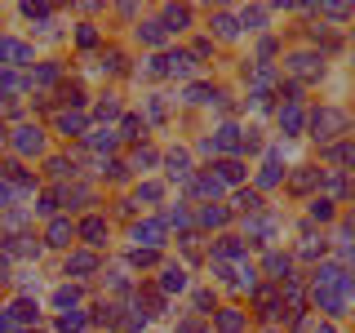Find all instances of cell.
<instances>
[{
	"label": "cell",
	"instance_id": "6da1fadb",
	"mask_svg": "<svg viewBox=\"0 0 355 333\" xmlns=\"http://www.w3.org/2000/svg\"><path fill=\"white\" fill-rule=\"evenodd\" d=\"M306 129H311V138H315V142L333 147V142H342V133H351V116H347L342 107L324 103V107H315V111L306 116Z\"/></svg>",
	"mask_w": 355,
	"mask_h": 333
},
{
	"label": "cell",
	"instance_id": "7a4b0ae2",
	"mask_svg": "<svg viewBox=\"0 0 355 333\" xmlns=\"http://www.w3.org/2000/svg\"><path fill=\"white\" fill-rule=\"evenodd\" d=\"M284 71L293 76V85L297 80H320V76H324V53L320 49H293V53H284Z\"/></svg>",
	"mask_w": 355,
	"mask_h": 333
},
{
	"label": "cell",
	"instance_id": "3957f363",
	"mask_svg": "<svg viewBox=\"0 0 355 333\" xmlns=\"http://www.w3.org/2000/svg\"><path fill=\"white\" fill-rule=\"evenodd\" d=\"M133 249H151V253H160L164 249V240H169V227H164L160 218H147V222H133Z\"/></svg>",
	"mask_w": 355,
	"mask_h": 333
},
{
	"label": "cell",
	"instance_id": "277c9868",
	"mask_svg": "<svg viewBox=\"0 0 355 333\" xmlns=\"http://www.w3.org/2000/svg\"><path fill=\"white\" fill-rule=\"evenodd\" d=\"M320 178H324V169H320V164H297V169L288 173V196H311V191H320Z\"/></svg>",
	"mask_w": 355,
	"mask_h": 333
},
{
	"label": "cell",
	"instance_id": "5b68a950",
	"mask_svg": "<svg viewBox=\"0 0 355 333\" xmlns=\"http://www.w3.org/2000/svg\"><path fill=\"white\" fill-rule=\"evenodd\" d=\"M76 236H80L89 249H103L107 236H111V227H107V218H103V214H89V218L76 222Z\"/></svg>",
	"mask_w": 355,
	"mask_h": 333
},
{
	"label": "cell",
	"instance_id": "8992f818",
	"mask_svg": "<svg viewBox=\"0 0 355 333\" xmlns=\"http://www.w3.org/2000/svg\"><path fill=\"white\" fill-rule=\"evenodd\" d=\"M324 164H329V169H338V173H351L355 178V142L342 138V142H333V147H324Z\"/></svg>",
	"mask_w": 355,
	"mask_h": 333
},
{
	"label": "cell",
	"instance_id": "52a82bcc",
	"mask_svg": "<svg viewBox=\"0 0 355 333\" xmlns=\"http://www.w3.org/2000/svg\"><path fill=\"white\" fill-rule=\"evenodd\" d=\"M0 62L9 67V71H18V67L31 62V44L18 40V36H0Z\"/></svg>",
	"mask_w": 355,
	"mask_h": 333
},
{
	"label": "cell",
	"instance_id": "ba28073f",
	"mask_svg": "<svg viewBox=\"0 0 355 333\" xmlns=\"http://www.w3.org/2000/svg\"><path fill=\"white\" fill-rule=\"evenodd\" d=\"M262 271L271 275V284H284V280H293V258L280 249H266L262 253Z\"/></svg>",
	"mask_w": 355,
	"mask_h": 333
},
{
	"label": "cell",
	"instance_id": "9c48e42d",
	"mask_svg": "<svg viewBox=\"0 0 355 333\" xmlns=\"http://www.w3.org/2000/svg\"><path fill=\"white\" fill-rule=\"evenodd\" d=\"M280 129H284V138H302L306 133V107L302 103H280Z\"/></svg>",
	"mask_w": 355,
	"mask_h": 333
},
{
	"label": "cell",
	"instance_id": "30bf717a",
	"mask_svg": "<svg viewBox=\"0 0 355 333\" xmlns=\"http://www.w3.org/2000/svg\"><path fill=\"white\" fill-rule=\"evenodd\" d=\"M9 142H14V151H22V155H40L44 151V133L36 125H18L9 133Z\"/></svg>",
	"mask_w": 355,
	"mask_h": 333
},
{
	"label": "cell",
	"instance_id": "8fae6325",
	"mask_svg": "<svg viewBox=\"0 0 355 333\" xmlns=\"http://www.w3.org/2000/svg\"><path fill=\"white\" fill-rule=\"evenodd\" d=\"M76 236V222L71 218H49V227H44V244H53V249H71Z\"/></svg>",
	"mask_w": 355,
	"mask_h": 333
},
{
	"label": "cell",
	"instance_id": "7c38bea8",
	"mask_svg": "<svg viewBox=\"0 0 355 333\" xmlns=\"http://www.w3.org/2000/svg\"><path fill=\"white\" fill-rule=\"evenodd\" d=\"M98 271V253L94 249H71L67 253V275H76V280H85V275Z\"/></svg>",
	"mask_w": 355,
	"mask_h": 333
},
{
	"label": "cell",
	"instance_id": "4fadbf2b",
	"mask_svg": "<svg viewBox=\"0 0 355 333\" xmlns=\"http://www.w3.org/2000/svg\"><path fill=\"white\" fill-rule=\"evenodd\" d=\"M164 169H169V178H182V182H191V151L187 147H173V151H164Z\"/></svg>",
	"mask_w": 355,
	"mask_h": 333
},
{
	"label": "cell",
	"instance_id": "5bb4252c",
	"mask_svg": "<svg viewBox=\"0 0 355 333\" xmlns=\"http://www.w3.org/2000/svg\"><path fill=\"white\" fill-rule=\"evenodd\" d=\"M0 178H9V187H14V191H36V173H27L18 160H5V164H0Z\"/></svg>",
	"mask_w": 355,
	"mask_h": 333
},
{
	"label": "cell",
	"instance_id": "9a60e30c",
	"mask_svg": "<svg viewBox=\"0 0 355 333\" xmlns=\"http://www.w3.org/2000/svg\"><path fill=\"white\" fill-rule=\"evenodd\" d=\"M209 31H214V36H222V40H236L244 27H240V18L231 14V9H218V14L209 18Z\"/></svg>",
	"mask_w": 355,
	"mask_h": 333
},
{
	"label": "cell",
	"instance_id": "2e32d148",
	"mask_svg": "<svg viewBox=\"0 0 355 333\" xmlns=\"http://www.w3.org/2000/svg\"><path fill=\"white\" fill-rule=\"evenodd\" d=\"M214 329L218 333H244V311L240 307H218L214 311Z\"/></svg>",
	"mask_w": 355,
	"mask_h": 333
},
{
	"label": "cell",
	"instance_id": "e0dca14e",
	"mask_svg": "<svg viewBox=\"0 0 355 333\" xmlns=\"http://www.w3.org/2000/svg\"><path fill=\"white\" fill-rule=\"evenodd\" d=\"M164 31H169V36H178V31H187L191 27V5H164Z\"/></svg>",
	"mask_w": 355,
	"mask_h": 333
},
{
	"label": "cell",
	"instance_id": "ac0fdd59",
	"mask_svg": "<svg viewBox=\"0 0 355 333\" xmlns=\"http://www.w3.org/2000/svg\"><path fill=\"white\" fill-rule=\"evenodd\" d=\"M164 76H196V58H191L187 49L164 53Z\"/></svg>",
	"mask_w": 355,
	"mask_h": 333
},
{
	"label": "cell",
	"instance_id": "d6986e66",
	"mask_svg": "<svg viewBox=\"0 0 355 333\" xmlns=\"http://www.w3.org/2000/svg\"><path fill=\"white\" fill-rule=\"evenodd\" d=\"M231 200H236L231 209H240V214H262V191H258V187H236Z\"/></svg>",
	"mask_w": 355,
	"mask_h": 333
},
{
	"label": "cell",
	"instance_id": "ffe728a7",
	"mask_svg": "<svg viewBox=\"0 0 355 333\" xmlns=\"http://www.w3.org/2000/svg\"><path fill=\"white\" fill-rule=\"evenodd\" d=\"M0 244H5L9 253H18V258H40L36 236H0Z\"/></svg>",
	"mask_w": 355,
	"mask_h": 333
},
{
	"label": "cell",
	"instance_id": "44dd1931",
	"mask_svg": "<svg viewBox=\"0 0 355 333\" xmlns=\"http://www.w3.org/2000/svg\"><path fill=\"white\" fill-rule=\"evenodd\" d=\"M324 249H329V244H324V236H315V231H302V236H297V258H324Z\"/></svg>",
	"mask_w": 355,
	"mask_h": 333
},
{
	"label": "cell",
	"instance_id": "7402d4cb",
	"mask_svg": "<svg viewBox=\"0 0 355 333\" xmlns=\"http://www.w3.org/2000/svg\"><path fill=\"white\" fill-rule=\"evenodd\" d=\"M187 284H191L187 280V266H164L160 271V293H182Z\"/></svg>",
	"mask_w": 355,
	"mask_h": 333
},
{
	"label": "cell",
	"instance_id": "603a6c76",
	"mask_svg": "<svg viewBox=\"0 0 355 333\" xmlns=\"http://www.w3.org/2000/svg\"><path fill=\"white\" fill-rule=\"evenodd\" d=\"M191 191H196V196H209V200H214V196H222V182H218V173H214V169H209V173H191Z\"/></svg>",
	"mask_w": 355,
	"mask_h": 333
},
{
	"label": "cell",
	"instance_id": "cb8c5ba5",
	"mask_svg": "<svg viewBox=\"0 0 355 333\" xmlns=\"http://www.w3.org/2000/svg\"><path fill=\"white\" fill-rule=\"evenodd\" d=\"M214 173H218L222 187H227V182L240 187V182H244V164H240V160H214Z\"/></svg>",
	"mask_w": 355,
	"mask_h": 333
},
{
	"label": "cell",
	"instance_id": "d4e9b609",
	"mask_svg": "<svg viewBox=\"0 0 355 333\" xmlns=\"http://www.w3.org/2000/svg\"><path fill=\"white\" fill-rule=\"evenodd\" d=\"M222 94H214V85H187L182 89V103L187 107H200V103H218Z\"/></svg>",
	"mask_w": 355,
	"mask_h": 333
},
{
	"label": "cell",
	"instance_id": "484cf974",
	"mask_svg": "<svg viewBox=\"0 0 355 333\" xmlns=\"http://www.w3.org/2000/svg\"><path fill=\"white\" fill-rule=\"evenodd\" d=\"M27 85H31V80H22V76H18V71H9V67L0 71V98H18V94H27Z\"/></svg>",
	"mask_w": 355,
	"mask_h": 333
},
{
	"label": "cell",
	"instance_id": "4316f807",
	"mask_svg": "<svg viewBox=\"0 0 355 333\" xmlns=\"http://www.w3.org/2000/svg\"><path fill=\"white\" fill-rule=\"evenodd\" d=\"M85 142H89L94 151H111V147L120 142V133H116V129H89V133H85Z\"/></svg>",
	"mask_w": 355,
	"mask_h": 333
},
{
	"label": "cell",
	"instance_id": "83f0119b",
	"mask_svg": "<svg viewBox=\"0 0 355 333\" xmlns=\"http://www.w3.org/2000/svg\"><path fill=\"white\" fill-rule=\"evenodd\" d=\"M266 14H271V9H262V5L240 9V27H244V31H262V27H266Z\"/></svg>",
	"mask_w": 355,
	"mask_h": 333
},
{
	"label": "cell",
	"instance_id": "f1b7e54d",
	"mask_svg": "<svg viewBox=\"0 0 355 333\" xmlns=\"http://www.w3.org/2000/svg\"><path fill=\"white\" fill-rule=\"evenodd\" d=\"M85 325H89V316H85L80 307H71V311H62V316H58V329L62 333H85Z\"/></svg>",
	"mask_w": 355,
	"mask_h": 333
},
{
	"label": "cell",
	"instance_id": "f546056e",
	"mask_svg": "<svg viewBox=\"0 0 355 333\" xmlns=\"http://www.w3.org/2000/svg\"><path fill=\"white\" fill-rule=\"evenodd\" d=\"M227 222H231V209H222V205L200 209V227H227Z\"/></svg>",
	"mask_w": 355,
	"mask_h": 333
},
{
	"label": "cell",
	"instance_id": "4dcf8cb0",
	"mask_svg": "<svg viewBox=\"0 0 355 333\" xmlns=\"http://www.w3.org/2000/svg\"><path fill=\"white\" fill-rule=\"evenodd\" d=\"M138 40L142 44H164L169 31H164V22H138Z\"/></svg>",
	"mask_w": 355,
	"mask_h": 333
},
{
	"label": "cell",
	"instance_id": "1f68e13d",
	"mask_svg": "<svg viewBox=\"0 0 355 333\" xmlns=\"http://www.w3.org/2000/svg\"><path fill=\"white\" fill-rule=\"evenodd\" d=\"M76 302H80V289H76V284H62V289H53V307H58V316H62V311H71Z\"/></svg>",
	"mask_w": 355,
	"mask_h": 333
},
{
	"label": "cell",
	"instance_id": "d6a6232c",
	"mask_svg": "<svg viewBox=\"0 0 355 333\" xmlns=\"http://www.w3.org/2000/svg\"><path fill=\"white\" fill-rule=\"evenodd\" d=\"M311 218H315V222H333V218H338L333 200L329 196H311Z\"/></svg>",
	"mask_w": 355,
	"mask_h": 333
},
{
	"label": "cell",
	"instance_id": "836d02e7",
	"mask_svg": "<svg viewBox=\"0 0 355 333\" xmlns=\"http://www.w3.org/2000/svg\"><path fill=\"white\" fill-rule=\"evenodd\" d=\"M284 182V173H280V164H258V191H266V187H280Z\"/></svg>",
	"mask_w": 355,
	"mask_h": 333
},
{
	"label": "cell",
	"instance_id": "e575fe53",
	"mask_svg": "<svg viewBox=\"0 0 355 333\" xmlns=\"http://www.w3.org/2000/svg\"><path fill=\"white\" fill-rule=\"evenodd\" d=\"M58 129H62V133H76V138H85V133H89V120L80 116V111H76V116L67 111V116H58Z\"/></svg>",
	"mask_w": 355,
	"mask_h": 333
},
{
	"label": "cell",
	"instance_id": "d590c367",
	"mask_svg": "<svg viewBox=\"0 0 355 333\" xmlns=\"http://www.w3.org/2000/svg\"><path fill=\"white\" fill-rule=\"evenodd\" d=\"M147 120H151V125H164V120H169V103H164L160 94L147 98Z\"/></svg>",
	"mask_w": 355,
	"mask_h": 333
},
{
	"label": "cell",
	"instance_id": "8d00e7d4",
	"mask_svg": "<svg viewBox=\"0 0 355 333\" xmlns=\"http://www.w3.org/2000/svg\"><path fill=\"white\" fill-rule=\"evenodd\" d=\"M58 80V62H36L31 67V85H53Z\"/></svg>",
	"mask_w": 355,
	"mask_h": 333
},
{
	"label": "cell",
	"instance_id": "74e56055",
	"mask_svg": "<svg viewBox=\"0 0 355 333\" xmlns=\"http://www.w3.org/2000/svg\"><path fill=\"white\" fill-rule=\"evenodd\" d=\"M98 71H111V76H120V71H125V53H120V49H107L103 58H98Z\"/></svg>",
	"mask_w": 355,
	"mask_h": 333
},
{
	"label": "cell",
	"instance_id": "f35d334b",
	"mask_svg": "<svg viewBox=\"0 0 355 333\" xmlns=\"http://www.w3.org/2000/svg\"><path fill=\"white\" fill-rule=\"evenodd\" d=\"M151 164H160V155H155V147H133V169L147 173Z\"/></svg>",
	"mask_w": 355,
	"mask_h": 333
},
{
	"label": "cell",
	"instance_id": "ab89813d",
	"mask_svg": "<svg viewBox=\"0 0 355 333\" xmlns=\"http://www.w3.org/2000/svg\"><path fill=\"white\" fill-rule=\"evenodd\" d=\"M142 129H147V120H138V116H125V120H120V138H129V142H138Z\"/></svg>",
	"mask_w": 355,
	"mask_h": 333
},
{
	"label": "cell",
	"instance_id": "60d3db41",
	"mask_svg": "<svg viewBox=\"0 0 355 333\" xmlns=\"http://www.w3.org/2000/svg\"><path fill=\"white\" fill-rule=\"evenodd\" d=\"M76 44H80V49H94V44H98V27H94V22H80V27H76Z\"/></svg>",
	"mask_w": 355,
	"mask_h": 333
},
{
	"label": "cell",
	"instance_id": "b9f144b4",
	"mask_svg": "<svg viewBox=\"0 0 355 333\" xmlns=\"http://www.w3.org/2000/svg\"><path fill=\"white\" fill-rule=\"evenodd\" d=\"M138 200H147V205H160V200H164V187H160V182H138Z\"/></svg>",
	"mask_w": 355,
	"mask_h": 333
},
{
	"label": "cell",
	"instance_id": "7bdbcfd3",
	"mask_svg": "<svg viewBox=\"0 0 355 333\" xmlns=\"http://www.w3.org/2000/svg\"><path fill=\"white\" fill-rule=\"evenodd\" d=\"M320 14L333 18V22H355V9H351V5H324Z\"/></svg>",
	"mask_w": 355,
	"mask_h": 333
},
{
	"label": "cell",
	"instance_id": "ee69618b",
	"mask_svg": "<svg viewBox=\"0 0 355 333\" xmlns=\"http://www.w3.org/2000/svg\"><path fill=\"white\" fill-rule=\"evenodd\" d=\"M58 103L80 107V103H85V89H80V85H62V89H58Z\"/></svg>",
	"mask_w": 355,
	"mask_h": 333
},
{
	"label": "cell",
	"instance_id": "f6af8a7d",
	"mask_svg": "<svg viewBox=\"0 0 355 333\" xmlns=\"http://www.w3.org/2000/svg\"><path fill=\"white\" fill-rule=\"evenodd\" d=\"M0 333H22V320L14 316V307H0Z\"/></svg>",
	"mask_w": 355,
	"mask_h": 333
},
{
	"label": "cell",
	"instance_id": "bcb514c9",
	"mask_svg": "<svg viewBox=\"0 0 355 333\" xmlns=\"http://www.w3.org/2000/svg\"><path fill=\"white\" fill-rule=\"evenodd\" d=\"M160 222H164V227H187V222H191V214L178 205V209H164V218H160Z\"/></svg>",
	"mask_w": 355,
	"mask_h": 333
},
{
	"label": "cell",
	"instance_id": "7dc6e473",
	"mask_svg": "<svg viewBox=\"0 0 355 333\" xmlns=\"http://www.w3.org/2000/svg\"><path fill=\"white\" fill-rule=\"evenodd\" d=\"M94 116H98V120H116V116H120V103H116V98H107V103L94 107Z\"/></svg>",
	"mask_w": 355,
	"mask_h": 333
},
{
	"label": "cell",
	"instance_id": "c3c4849f",
	"mask_svg": "<svg viewBox=\"0 0 355 333\" xmlns=\"http://www.w3.org/2000/svg\"><path fill=\"white\" fill-rule=\"evenodd\" d=\"M129 262H133V266H155V262H160V253H151V249H133V253H129Z\"/></svg>",
	"mask_w": 355,
	"mask_h": 333
},
{
	"label": "cell",
	"instance_id": "681fc988",
	"mask_svg": "<svg viewBox=\"0 0 355 333\" xmlns=\"http://www.w3.org/2000/svg\"><path fill=\"white\" fill-rule=\"evenodd\" d=\"M31 209H36V214H44V218H53V209H58V196H40V205H31Z\"/></svg>",
	"mask_w": 355,
	"mask_h": 333
},
{
	"label": "cell",
	"instance_id": "f907efd6",
	"mask_svg": "<svg viewBox=\"0 0 355 333\" xmlns=\"http://www.w3.org/2000/svg\"><path fill=\"white\" fill-rule=\"evenodd\" d=\"M14 187H9V182H0V214H9V209H14Z\"/></svg>",
	"mask_w": 355,
	"mask_h": 333
},
{
	"label": "cell",
	"instance_id": "816d5d0a",
	"mask_svg": "<svg viewBox=\"0 0 355 333\" xmlns=\"http://www.w3.org/2000/svg\"><path fill=\"white\" fill-rule=\"evenodd\" d=\"M67 173H76V169L62 160V155H53V160H49V178H67Z\"/></svg>",
	"mask_w": 355,
	"mask_h": 333
},
{
	"label": "cell",
	"instance_id": "f5cc1de1",
	"mask_svg": "<svg viewBox=\"0 0 355 333\" xmlns=\"http://www.w3.org/2000/svg\"><path fill=\"white\" fill-rule=\"evenodd\" d=\"M196 307H200V316H209V307H214V293H209V289H200V293H196Z\"/></svg>",
	"mask_w": 355,
	"mask_h": 333
},
{
	"label": "cell",
	"instance_id": "db71d44e",
	"mask_svg": "<svg viewBox=\"0 0 355 333\" xmlns=\"http://www.w3.org/2000/svg\"><path fill=\"white\" fill-rule=\"evenodd\" d=\"M315 333H338V329H333V320H320V325H315Z\"/></svg>",
	"mask_w": 355,
	"mask_h": 333
},
{
	"label": "cell",
	"instance_id": "11a10c76",
	"mask_svg": "<svg viewBox=\"0 0 355 333\" xmlns=\"http://www.w3.org/2000/svg\"><path fill=\"white\" fill-rule=\"evenodd\" d=\"M9 280V258H0V284Z\"/></svg>",
	"mask_w": 355,
	"mask_h": 333
},
{
	"label": "cell",
	"instance_id": "9f6ffc18",
	"mask_svg": "<svg viewBox=\"0 0 355 333\" xmlns=\"http://www.w3.org/2000/svg\"><path fill=\"white\" fill-rule=\"evenodd\" d=\"M178 333H205V329H200V325H182V329H178Z\"/></svg>",
	"mask_w": 355,
	"mask_h": 333
},
{
	"label": "cell",
	"instance_id": "6f0895ef",
	"mask_svg": "<svg viewBox=\"0 0 355 333\" xmlns=\"http://www.w3.org/2000/svg\"><path fill=\"white\" fill-rule=\"evenodd\" d=\"M351 196H355V178H351Z\"/></svg>",
	"mask_w": 355,
	"mask_h": 333
},
{
	"label": "cell",
	"instance_id": "680465c9",
	"mask_svg": "<svg viewBox=\"0 0 355 333\" xmlns=\"http://www.w3.org/2000/svg\"><path fill=\"white\" fill-rule=\"evenodd\" d=\"M266 333H275V329H266Z\"/></svg>",
	"mask_w": 355,
	"mask_h": 333
},
{
	"label": "cell",
	"instance_id": "91938a15",
	"mask_svg": "<svg viewBox=\"0 0 355 333\" xmlns=\"http://www.w3.org/2000/svg\"><path fill=\"white\" fill-rule=\"evenodd\" d=\"M351 227H355V218H351Z\"/></svg>",
	"mask_w": 355,
	"mask_h": 333
},
{
	"label": "cell",
	"instance_id": "94428289",
	"mask_svg": "<svg viewBox=\"0 0 355 333\" xmlns=\"http://www.w3.org/2000/svg\"><path fill=\"white\" fill-rule=\"evenodd\" d=\"M351 67H355V58H351Z\"/></svg>",
	"mask_w": 355,
	"mask_h": 333
}]
</instances>
